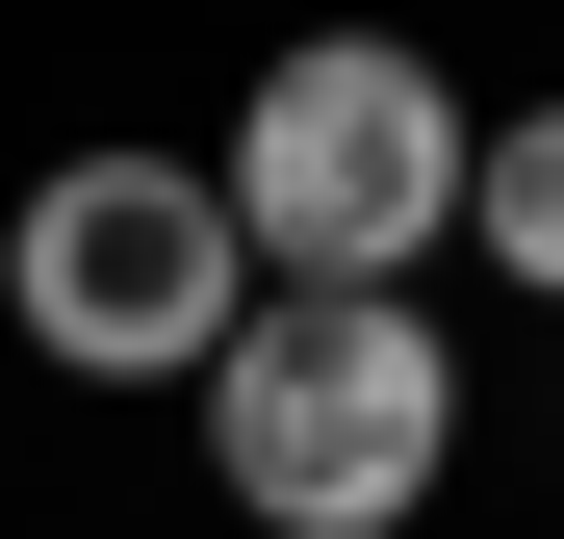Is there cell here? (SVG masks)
I'll return each instance as SVG.
<instances>
[{"label": "cell", "mask_w": 564, "mask_h": 539, "mask_svg": "<svg viewBox=\"0 0 564 539\" xmlns=\"http://www.w3.org/2000/svg\"><path fill=\"white\" fill-rule=\"evenodd\" d=\"M206 436H231V514H282V539H386V514H436L462 386H436V334H411L386 283H308V309H231Z\"/></svg>", "instance_id": "1"}, {"label": "cell", "mask_w": 564, "mask_h": 539, "mask_svg": "<svg viewBox=\"0 0 564 539\" xmlns=\"http://www.w3.org/2000/svg\"><path fill=\"white\" fill-rule=\"evenodd\" d=\"M462 154L488 129H462L386 26H308L257 77V129H231V231H282V283H411L462 231Z\"/></svg>", "instance_id": "2"}, {"label": "cell", "mask_w": 564, "mask_h": 539, "mask_svg": "<svg viewBox=\"0 0 564 539\" xmlns=\"http://www.w3.org/2000/svg\"><path fill=\"white\" fill-rule=\"evenodd\" d=\"M0 283H26V334L77 386H206L231 309H257V231H231V180H180V154H77L26 231H0Z\"/></svg>", "instance_id": "3"}, {"label": "cell", "mask_w": 564, "mask_h": 539, "mask_svg": "<svg viewBox=\"0 0 564 539\" xmlns=\"http://www.w3.org/2000/svg\"><path fill=\"white\" fill-rule=\"evenodd\" d=\"M462 206H488V257H513V283H564V104L462 154Z\"/></svg>", "instance_id": "4"}]
</instances>
